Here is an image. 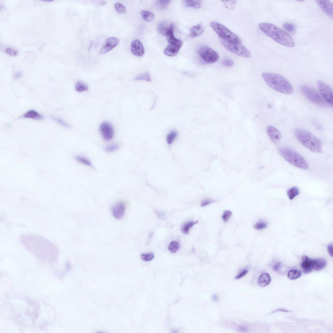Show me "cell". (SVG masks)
<instances>
[{
	"instance_id": "obj_51",
	"label": "cell",
	"mask_w": 333,
	"mask_h": 333,
	"mask_svg": "<svg viewBox=\"0 0 333 333\" xmlns=\"http://www.w3.org/2000/svg\"><path fill=\"white\" fill-rule=\"evenodd\" d=\"M22 75V72H18L14 75V78L15 79L19 78L21 77Z\"/></svg>"
},
{
	"instance_id": "obj_38",
	"label": "cell",
	"mask_w": 333,
	"mask_h": 333,
	"mask_svg": "<svg viewBox=\"0 0 333 333\" xmlns=\"http://www.w3.org/2000/svg\"><path fill=\"white\" fill-rule=\"evenodd\" d=\"M114 7L118 13L123 14L127 12V10L125 7L120 3L115 4Z\"/></svg>"
},
{
	"instance_id": "obj_34",
	"label": "cell",
	"mask_w": 333,
	"mask_h": 333,
	"mask_svg": "<svg viewBox=\"0 0 333 333\" xmlns=\"http://www.w3.org/2000/svg\"><path fill=\"white\" fill-rule=\"evenodd\" d=\"M179 248L178 243L175 241L171 242L169 245L168 249L172 253L174 254L177 252Z\"/></svg>"
},
{
	"instance_id": "obj_47",
	"label": "cell",
	"mask_w": 333,
	"mask_h": 333,
	"mask_svg": "<svg viewBox=\"0 0 333 333\" xmlns=\"http://www.w3.org/2000/svg\"><path fill=\"white\" fill-rule=\"evenodd\" d=\"M248 271L247 270H244L241 272L239 275L235 278L236 279H238L244 277L248 273Z\"/></svg>"
},
{
	"instance_id": "obj_29",
	"label": "cell",
	"mask_w": 333,
	"mask_h": 333,
	"mask_svg": "<svg viewBox=\"0 0 333 333\" xmlns=\"http://www.w3.org/2000/svg\"><path fill=\"white\" fill-rule=\"evenodd\" d=\"M88 86L83 82L79 81L76 83L75 86V90L79 92H82L88 89Z\"/></svg>"
},
{
	"instance_id": "obj_3",
	"label": "cell",
	"mask_w": 333,
	"mask_h": 333,
	"mask_svg": "<svg viewBox=\"0 0 333 333\" xmlns=\"http://www.w3.org/2000/svg\"><path fill=\"white\" fill-rule=\"evenodd\" d=\"M262 75L264 80L272 89L286 94H291L293 93L292 85L283 76L265 72H263Z\"/></svg>"
},
{
	"instance_id": "obj_16",
	"label": "cell",
	"mask_w": 333,
	"mask_h": 333,
	"mask_svg": "<svg viewBox=\"0 0 333 333\" xmlns=\"http://www.w3.org/2000/svg\"><path fill=\"white\" fill-rule=\"evenodd\" d=\"M131 49L132 53L136 56L141 57L144 54L145 51L144 46L138 40H135L132 42Z\"/></svg>"
},
{
	"instance_id": "obj_46",
	"label": "cell",
	"mask_w": 333,
	"mask_h": 333,
	"mask_svg": "<svg viewBox=\"0 0 333 333\" xmlns=\"http://www.w3.org/2000/svg\"><path fill=\"white\" fill-rule=\"evenodd\" d=\"M214 202H215V201L211 200V199L209 198L204 199L201 201L200 206L201 207H204L209 205Z\"/></svg>"
},
{
	"instance_id": "obj_39",
	"label": "cell",
	"mask_w": 333,
	"mask_h": 333,
	"mask_svg": "<svg viewBox=\"0 0 333 333\" xmlns=\"http://www.w3.org/2000/svg\"><path fill=\"white\" fill-rule=\"evenodd\" d=\"M141 260L144 261H151L154 258V255L153 253H150L149 254H143L141 255Z\"/></svg>"
},
{
	"instance_id": "obj_9",
	"label": "cell",
	"mask_w": 333,
	"mask_h": 333,
	"mask_svg": "<svg viewBox=\"0 0 333 333\" xmlns=\"http://www.w3.org/2000/svg\"><path fill=\"white\" fill-rule=\"evenodd\" d=\"M198 52L202 59L208 63H216L219 58V56L218 53L207 46L201 47L199 49Z\"/></svg>"
},
{
	"instance_id": "obj_41",
	"label": "cell",
	"mask_w": 333,
	"mask_h": 333,
	"mask_svg": "<svg viewBox=\"0 0 333 333\" xmlns=\"http://www.w3.org/2000/svg\"><path fill=\"white\" fill-rule=\"evenodd\" d=\"M236 1H223L225 6L227 8L230 10H232L235 7L236 4Z\"/></svg>"
},
{
	"instance_id": "obj_18",
	"label": "cell",
	"mask_w": 333,
	"mask_h": 333,
	"mask_svg": "<svg viewBox=\"0 0 333 333\" xmlns=\"http://www.w3.org/2000/svg\"><path fill=\"white\" fill-rule=\"evenodd\" d=\"M303 262L301 264V266L305 273L311 272L312 269V267L313 259L309 258L308 256H303L302 257Z\"/></svg>"
},
{
	"instance_id": "obj_36",
	"label": "cell",
	"mask_w": 333,
	"mask_h": 333,
	"mask_svg": "<svg viewBox=\"0 0 333 333\" xmlns=\"http://www.w3.org/2000/svg\"><path fill=\"white\" fill-rule=\"evenodd\" d=\"M171 1H170L159 0L156 1V5L160 9H164L167 8Z\"/></svg>"
},
{
	"instance_id": "obj_4",
	"label": "cell",
	"mask_w": 333,
	"mask_h": 333,
	"mask_svg": "<svg viewBox=\"0 0 333 333\" xmlns=\"http://www.w3.org/2000/svg\"><path fill=\"white\" fill-rule=\"evenodd\" d=\"M296 138L304 146L312 152H322L323 144L321 141L307 130L297 129L294 131Z\"/></svg>"
},
{
	"instance_id": "obj_20",
	"label": "cell",
	"mask_w": 333,
	"mask_h": 333,
	"mask_svg": "<svg viewBox=\"0 0 333 333\" xmlns=\"http://www.w3.org/2000/svg\"><path fill=\"white\" fill-rule=\"evenodd\" d=\"M181 48L174 45L169 44L164 50V54L171 57L177 55Z\"/></svg>"
},
{
	"instance_id": "obj_6",
	"label": "cell",
	"mask_w": 333,
	"mask_h": 333,
	"mask_svg": "<svg viewBox=\"0 0 333 333\" xmlns=\"http://www.w3.org/2000/svg\"><path fill=\"white\" fill-rule=\"evenodd\" d=\"M210 24L222 40L231 43H242L240 38L224 25L215 22H210Z\"/></svg>"
},
{
	"instance_id": "obj_55",
	"label": "cell",
	"mask_w": 333,
	"mask_h": 333,
	"mask_svg": "<svg viewBox=\"0 0 333 333\" xmlns=\"http://www.w3.org/2000/svg\"><path fill=\"white\" fill-rule=\"evenodd\" d=\"M45 1V2H52V1Z\"/></svg>"
},
{
	"instance_id": "obj_2",
	"label": "cell",
	"mask_w": 333,
	"mask_h": 333,
	"mask_svg": "<svg viewBox=\"0 0 333 333\" xmlns=\"http://www.w3.org/2000/svg\"><path fill=\"white\" fill-rule=\"evenodd\" d=\"M261 31L271 39L285 47L293 48L296 43L293 38L285 31L269 22L261 23L259 25Z\"/></svg>"
},
{
	"instance_id": "obj_27",
	"label": "cell",
	"mask_w": 333,
	"mask_h": 333,
	"mask_svg": "<svg viewBox=\"0 0 333 333\" xmlns=\"http://www.w3.org/2000/svg\"><path fill=\"white\" fill-rule=\"evenodd\" d=\"M300 191L297 187L294 186L289 189L287 192V195L290 200H292L299 194Z\"/></svg>"
},
{
	"instance_id": "obj_53",
	"label": "cell",
	"mask_w": 333,
	"mask_h": 333,
	"mask_svg": "<svg viewBox=\"0 0 333 333\" xmlns=\"http://www.w3.org/2000/svg\"><path fill=\"white\" fill-rule=\"evenodd\" d=\"M240 330L241 331L245 332H246L247 331V328L244 327H242L240 328Z\"/></svg>"
},
{
	"instance_id": "obj_54",
	"label": "cell",
	"mask_w": 333,
	"mask_h": 333,
	"mask_svg": "<svg viewBox=\"0 0 333 333\" xmlns=\"http://www.w3.org/2000/svg\"><path fill=\"white\" fill-rule=\"evenodd\" d=\"M106 2L104 1H102L101 2V4L102 5H104L106 4Z\"/></svg>"
},
{
	"instance_id": "obj_17",
	"label": "cell",
	"mask_w": 333,
	"mask_h": 333,
	"mask_svg": "<svg viewBox=\"0 0 333 333\" xmlns=\"http://www.w3.org/2000/svg\"><path fill=\"white\" fill-rule=\"evenodd\" d=\"M125 210V206L123 203L121 202L117 203L112 207L113 215L116 219H121L124 216Z\"/></svg>"
},
{
	"instance_id": "obj_13",
	"label": "cell",
	"mask_w": 333,
	"mask_h": 333,
	"mask_svg": "<svg viewBox=\"0 0 333 333\" xmlns=\"http://www.w3.org/2000/svg\"><path fill=\"white\" fill-rule=\"evenodd\" d=\"M119 43V40L116 37H110L107 39L101 49L100 53L105 54L117 46Z\"/></svg>"
},
{
	"instance_id": "obj_42",
	"label": "cell",
	"mask_w": 333,
	"mask_h": 333,
	"mask_svg": "<svg viewBox=\"0 0 333 333\" xmlns=\"http://www.w3.org/2000/svg\"><path fill=\"white\" fill-rule=\"evenodd\" d=\"M5 52L7 54L12 57H15L18 55V51L12 48H8L5 49Z\"/></svg>"
},
{
	"instance_id": "obj_21",
	"label": "cell",
	"mask_w": 333,
	"mask_h": 333,
	"mask_svg": "<svg viewBox=\"0 0 333 333\" xmlns=\"http://www.w3.org/2000/svg\"><path fill=\"white\" fill-rule=\"evenodd\" d=\"M204 28L201 23L194 26L191 29L190 37L194 38L200 36L204 32Z\"/></svg>"
},
{
	"instance_id": "obj_44",
	"label": "cell",
	"mask_w": 333,
	"mask_h": 333,
	"mask_svg": "<svg viewBox=\"0 0 333 333\" xmlns=\"http://www.w3.org/2000/svg\"><path fill=\"white\" fill-rule=\"evenodd\" d=\"M52 118L56 122H57V123L64 126V127L67 128H70V127L71 126L70 124L67 123L62 120L60 119V118H57L54 117H52Z\"/></svg>"
},
{
	"instance_id": "obj_30",
	"label": "cell",
	"mask_w": 333,
	"mask_h": 333,
	"mask_svg": "<svg viewBox=\"0 0 333 333\" xmlns=\"http://www.w3.org/2000/svg\"><path fill=\"white\" fill-rule=\"evenodd\" d=\"M169 28H168L165 22H162L160 23L158 26V29L159 33L164 36H166L167 31Z\"/></svg>"
},
{
	"instance_id": "obj_11",
	"label": "cell",
	"mask_w": 333,
	"mask_h": 333,
	"mask_svg": "<svg viewBox=\"0 0 333 333\" xmlns=\"http://www.w3.org/2000/svg\"><path fill=\"white\" fill-rule=\"evenodd\" d=\"M100 129L105 140L109 141L113 138L114 134L113 128L109 122H103L100 126Z\"/></svg>"
},
{
	"instance_id": "obj_32",
	"label": "cell",
	"mask_w": 333,
	"mask_h": 333,
	"mask_svg": "<svg viewBox=\"0 0 333 333\" xmlns=\"http://www.w3.org/2000/svg\"><path fill=\"white\" fill-rule=\"evenodd\" d=\"M135 80H144V81L147 82L151 81L150 75L148 72L144 73L136 76L135 78Z\"/></svg>"
},
{
	"instance_id": "obj_10",
	"label": "cell",
	"mask_w": 333,
	"mask_h": 333,
	"mask_svg": "<svg viewBox=\"0 0 333 333\" xmlns=\"http://www.w3.org/2000/svg\"><path fill=\"white\" fill-rule=\"evenodd\" d=\"M317 85L322 97L332 108L333 104V94L331 88L324 82L319 80L317 82Z\"/></svg>"
},
{
	"instance_id": "obj_48",
	"label": "cell",
	"mask_w": 333,
	"mask_h": 333,
	"mask_svg": "<svg viewBox=\"0 0 333 333\" xmlns=\"http://www.w3.org/2000/svg\"><path fill=\"white\" fill-rule=\"evenodd\" d=\"M281 263L280 262H278L275 264L273 267V269L274 271L277 272L281 268Z\"/></svg>"
},
{
	"instance_id": "obj_45",
	"label": "cell",
	"mask_w": 333,
	"mask_h": 333,
	"mask_svg": "<svg viewBox=\"0 0 333 333\" xmlns=\"http://www.w3.org/2000/svg\"><path fill=\"white\" fill-rule=\"evenodd\" d=\"M221 63L225 66L230 67L234 65V62L230 59L225 58L222 61Z\"/></svg>"
},
{
	"instance_id": "obj_22",
	"label": "cell",
	"mask_w": 333,
	"mask_h": 333,
	"mask_svg": "<svg viewBox=\"0 0 333 333\" xmlns=\"http://www.w3.org/2000/svg\"><path fill=\"white\" fill-rule=\"evenodd\" d=\"M271 282V278L269 274L264 273L260 276L258 284L260 286L265 287L268 285Z\"/></svg>"
},
{
	"instance_id": "obj_35",
	"label": "cell",
	"mask_w": 333,
	"mask_h": 333,
	"mask_svg": "<svg viewBox=\"0 0 333 333\" xmlns=\"http://www.w3.org/2000/svg\"><path fill=\"white\" fill-rule=\"evenodd\" d=\"M75 159L77 161L80 163L88 166H92V164L90 161L85 158L80 156H76Z\"/></svg>"
},
{
	"instance_id": "obj_1",
	"label": "cell",
	"mask_w": 333,
	"mask_h": 333,
	"mask_svg": "<svg viewBox=\"0 0 333 333\" xmlns=\"http://www.w3.org/2000/svg\"><path fill=\"white\" fill-rule=\"evenodd\" d=\"M20 242L27 250L44 261H54L58 256L59 250L55 245L43 236L23 235L21 237Z\"/></svg>"
},
{
	"instance_id": "obj_8",
	"label": "cell",
	"mask_w": 333,
	"mask_h": 333,
	"mask_svg": "<svg viewBox=\"0 0 333 333\" xmlns=\"http://www.w3.org/2000/svg\"><path fill=\"white\" fill-rule=\"evenodd\" d=\"M220 41L225 48L234 54L246 58L251 56L250 52L242 43H230L221 39Z\"/></svg>"
},
{
	"instance_id": "obj_7",
	"label": "cell",
	"mask_w": 333,
	"mask_h": 333,
	"mask_svg": "<svg viewBox=\"0 0 333 333\" xmlns=\"http://www.w3.org/2000/svg\"><path fill=\"white\" fill-rule=\"evenodd\" d=\"M301 90L309 101L315 105L322 107H327L328 104L316 90L306 85L300 87Z\"/></svg>"
},
{
	"instance_id": "obj_19",
	"label": "cell",
	"mask_w": 333,
	"mask_h": 333,
	"mask_svg": "<svg viewBox=\"0 0 333 333\" xmlns=\"http://www.w3.org/2000/svg\"><path fill=\"white\" fill-rule=\"evenodd\" d=\"M326 260L322 259H313L312 262V269L316 271H318L323 269L327 265Z\"/></svg>"
},
{
	"instance_id": "obj_33",
	"label": "cell",
	"mask_w": 333,
	"mask_h": 333,
	"mask_svg": "<svg viewBox=\"0 0 333 333\" xmlns=\"http://www.w3.org/2000/svg\"><path fill=\"white\" fill-rule=\"evenodd\" d=\"M283 28L288 32L293 33L296 31V26L290 23H285L283 25Z\"/></svg>"
},
{
	"instance_id": "obj_5",
	"label": "cell",
	"mask_w": 333,
	"mask_h": 333,
	"mask_svg": "<svg viewBox=\"0 0 333 333\" xmlns=\"http://www.w3.org/2000/svg\"><path fill=\"white\" fill-rule=\"evenodd\" d=\"M278 152L287 162L293 166L303 170L308 169L309 165L307 161L293 149L282 147L279 149Z\"/></svg>"
},
{
	"instance_id": "obj_37",
	"label": "cell",
	"mask_w": 333,
	"mask_h": 333,
	"mask_svg": "<svg viewBox=\"0 0 333 333\" xmlns=\"http://www.w3.org/2000/svg\"><path fill=\"white\" fill-rule=\"evenodd\" d=\"M119 147V145L117 144H110L105 147L104 150L107 153H110L117 151Z\"/></svg>"
},
{
	"instance_id": "obj_43",
	"label": "cell",
	"mask_w": 333,
	"mask_h": 333,
	"mask_svg": "<svg viewBox=\"0 0 333 333\" xmlns=\"http://www.w3.org/2000/svg\"><path fill=\"white\" fill-rule=\"evenodd\" d=\"M232 215V213L229 210H226L224 212L222 216V219L224 222L226 223L228 221Z\"/></svg>"
},
{
	"instance_id": "obj_14",
	"label": "cell",
	"mask_w": 333,
	"mask_h": 333,
	"mask_svg": "<svg viewBox=\"0 0 333 333\" xmlns=\"http://www.w3.org/2000/svg\"><path fill=\"white\" fill-rule=\"evenodd\" d=\"M317 4L323 12L328 16L333 18V5L332 3L327 0H317Z\"/></svg>"
},
{
	"instance_id": "obj_12",
	"label": "cell",
	"mask_w": 333,
	"mask_h": 333,
	"mask_svg": "<svg viewBox=\"0 0 333 333\" xmlns=\"http://www.w3.org/2000/svg\"><path fill=\"white\" fill-rule=\"evenodd\" d=\"M266 131L270 139L275 144H278L281 138V134L279 130L274 126L269 125L267 126Z\"/></svg>"
},
{
	"instance_id": "obj_25",
	"label": "cell",
	"mask_w": 333,
	"mask_h": 333,
	"mask_svg": "<svg viewBox=\"0 0 333 333\" xmlns=\"http://www.w3.org/2000/svg\"><path fill=\"white\" fill-rule=\"evenodd\" d=\"M198 223V221H189L183 224L181 227V230L183 234L188 235L189 234L190 230L193 226Z\"/></svg>"
},
{
	"instance_id": "obj_28",
	"label": "cell",
	"mask_w": 333,
	"mask_h": 333,
	"mask_svg": "<svg viewBox=\"0 0 333 333\" xmlns=\"http://www.w3.org/2000/svg\"><path fill=\"white\" fill-rule=\"evenodd\" d=\"M302 274V272L301 271L293 269L289 271L288 276L290 279H291V280H294V279L300 278Z\"/></svg>"
},
{
	"instance_id": "obj_40",
	"label": "cell",
	"mask_w": 333,
	"mask_h": 333,
	"mask_svg": "<svg viewBox=\"0 0 333 333\" xmlns=\"http://www.w3.org/2000/svg\"><path fill=\"white\" fill-rule=\"evenodd\" d=\"M267 225V223L265 222L261 221L256 223L254 225V228L256 230H259L266 228Z\"/></svg>"
},
{
	"instance_id": "obj_50",
	"label": "cell",
	"mask_w": 333,
	"mask_h": 333,
	"mask_svg": "<svg viewBox=\"0 0 333 333\" xmlns=\"http://www.w3.org/2000/svg\"><path fill=\"white\" fill-rule=\"evenodd\" d=\"M285 312V313H290V312H291L292 311H288V310H286V309H284V308H278V309H277L276 310H275V311L272 312V313H276V312Z\"/></svg>"
},
{
	"instance_id": "obj_26",
	"label": "cell",
	"mask_w": 333,
	"mask_h": 333,
	"mask_svg": "<svg viewBox=\"0 0 333 333\" xmlns=\"http://www.w3.org/2000/svg\"><path fill=\"white\" fill-rule=\"evenodd\" d=\"M141 14L144 19L147 22H151L154 20V14L149 11L145 10H141Z\"/></svg>"
},
{
	"instance_id": "obj_24",
	"label": "cell",
	"mask_w": 333,
	"mask_h": 333,
	"mask_svg": "<svg viewBox=\"0 0 333 333\" xmlns=\"http://www.w3.org/2000/svg\"><path fill=\"white\" fill-rule=\"evenodd\" d=\"M24 118H31L33 119L36 120H41L43 119L44 117L40 114L34 110H30L26 113L24 115Z\"/></svg>"
},
{
	"instance_id": "obj_52",
	"label": "cell",
	"mask_w": 333,
	"mask_h": 333,
	"mask_svg": "<svg viewBox=\"0 0 333 333\" xmlns=\"http://www.w3.org/2000/svg\"><path fill=\"white\" fill-rule=\"evenodd\" d=\"M212 297L213 300L215 301H217L219 299V297H218V296L216 294L214 295Z\"/></svg>"
},
{
	"instance_id": "obj_31",
	"label": "cell",
	"mask_w": 333,
	"mask_h": 333,
	"mask_svg": "<svg viewBox=\"0 0 333 333\" xmlns=\"http://www.w3.org/2000/svg\"><path fill=\"white\" fill-rule=\"evenodd\" d=\"M178 136L177 132L173 131L170 132L167 137V141L168 144H171L174 142Z\"/></svg>"
},
{
	"instance_id": "obj_49",
	"label": "cell",
	"mask_w": 333,
	"mask_h": 333,
	"mask_svg": "<svg viewBox=\"0 0 333 333\" xmlns=\"http://www.w3.org/2000/svg\"><path fill=\"white\" fill-rule=\"evenodd\" d=\"M327 250L329 254L331 256L333 257V245L332 244H329L328 246Z\"/></svg>"
},
{
	"instance_id": "obj_15",
	"label": "cell",
	"mask_w": 333,
	"mask_h": 333,
	"mask_svg": "<svg viewBox=\"0 0 333 333\" xmlns=\"http://www.w3.org/2000/svg\"><path fill=\"white\" fill-rule=\"evenodd\" d=\"M174 24L171 23L169 27L166 35L167 41L170 44L174 45L181 48L183 43L180 40L176 39L174 37Z\"/></svg>"
},
{
	"instance_id": "obj_23",
	"label": "cell",
	"mask_w": 333,
	"mask_h": 333,
	"mask_svg": "<svg viewBox=\"0 0 333 333\" xmlns=\"http://www.w3.org/2000/svg\"><path fill=\"white\" fill-rule=\"evenodd\" d=\"M183 3L185 6L195 9L200 8L203 5L202 1H183Z\"/></svg>"
}]
</instances>
